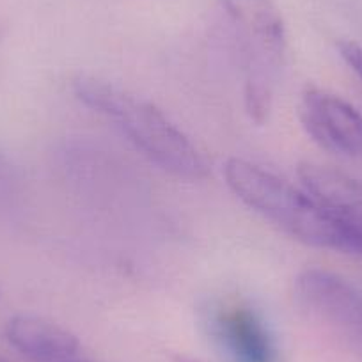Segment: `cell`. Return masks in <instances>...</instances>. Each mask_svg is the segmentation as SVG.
<instances>
[{"instance_id":"6da1fadb","label":"cell","mask_w":362,"mask_h":362,"mask_svg":"<svg viewBox=\"0 0 362 362\" xmlns=\"http://www.w3.org/2000/svg\"><path fill=\"white\" fill-rule=\"evenodd\" d=\"M73 93L83 105L114 123L160 169L189 181L208 177L210 165L203 153L153 103L93 75L76 76Z\"/></svg>"},{"instance_id":"7a4b0ae2","label":"cell","mask_w":362,"mask_h":362,"mask_svg":"<svg viewBox=\"0 0 362 362\" xmlns=\"http://www.w3.org/2000/svg\"><path fill=\"white\" fill-rule=\"evenodd\" d=\"M226 30L243 76V105L256 124L270 117L286 61L288 34L274 0H218Z\"/></svg>"},{"instance_id":"3957f363","label":"cell","mask_w":362,"mask_h":362,"mask_svg":"<svg viewBox=\"0 0 362 362\" xmlns=\"http://www.w3.org/2000/svg\"><path fill=\"white\" fill-rule=\"evenodd\" d=\"M224 177L229 190L243 204L290 236L308 245L355 256L346 233L304 187L298 189L277 174L236 156L226 162Z\"/></svg>"},{"instance_id":"277c9868","label":"cell","mask_w":362,"mask_h":362,"mask_svg":"<svg viewBox=\"0 0 362 362\" xmlns=\"http://www.w3.org/2000/svg\"><path fill=\"white\" fill-rule=\"evenodd\" d=\"M298 117L323 149L362 158V114L346 100L318 87H308L298 103Z\"/></svg>"},{"instance_id":"5b68a950","label":"cell","mask_w":362,"mask_h":362,"mask_svg":"<svg viewBox=\"0 0 362 362\" xmlns=\"http://www.w3.org/2000/svg\"><path fill=\"white\" fill-rule=\"evenodd\" d=\"M302 187L329 211L362 257V181L339 169L304 162L298 165Z\"/></svg>"},{"instance_id":"8992f818","label":"cell","mask_w":362,"mask_h":362,"mask_svg":"<svg viewBox=\"0 0 362 362\" xmlns=\"http://www.w3.org/2000/svg\"><path fill=\"white\" fill-rule=\"evenodd\" d=\"M215 339L236 362H277V346L259 313L242 300H224L211 309Z\"/></svg>"},{"instance_id":"52a82bcc","label":"cell","mask_w":362,"mask_h":362,"mask_svg":"<svg viewBox=\"0 0 362 362\" xmlns=\"http://www.w3.org/2000/svg\"><path fill=\"white\" fill-rule=\"evenodd\" d=\"M298 300L344 329L362 332V293L332 272L308 268L295 281Z\"/></svg>"},{"instance_id":"ba28073f","label":"cell","mask_w":362,"mask_h":362,"mask_svg":"<svg viewBox=\"0 0 362 362\" xmlns=\"http://www.w3.org/2000/svg\"><path fill=\"white\" fill-rule=\"evenodd\" d=\"M9 344L33 362H66L76 357L80 343L59 323L34 315H16L6 325Z\"/></svg>"},{"instance_id":"9c48e42d","label":"cell","mask_w":362,"mask_h":362,"mask_svg":"<svg viewBox=\"0 0 362 362\" xmlns=\"http://www.w3.org/2000/svg\"><path fill=\"white\" fill-rule=\"evenodd\" d=\"M337 50L343 61L350 66L351 71L362 80V47L355 41H339Z\"/></svg>"},{"instance_id":"30bf717a","label":"cell","mask_w":362,"mask_h":362,"mask_svg":"<svg viewBox=\"0 0 362 362\" xmlns=\"http://www.w3.org/2000/svg\"><path fill=\"white\" fill-rule=\"evenodd\" d=\"M173 362H203L199 358H194V357H187V355H173Z\"/></svg>"},{"instance_id":"8fae6325","label":"cell","mask_w":362,"mask_h":362,"mask_svg":"<svg viewBox=\"0 0 362 362\" xmlns=\"http://www.w3.org/2000/svg\"><path fill=\"white\" fill-rule=\"evenodd\" d=\"M66 362H95V361H86V358H76V357H73V358H69V361H66Z\"/></svg>"},{"instance_id":"7c38bea8","label":"cell","mask_w":362,"mask_h":362,"mask_svg":"<svg viewBox=\"0 0 362 362\" xmlns=\"http://www.w3.org/2000/svg\"><path fill=\"white\" fill-rule=\"evenodd\" d=\"M4 33H6V29H4V23L0 22V41H2V37H4Z\"/></svg>"},{"instance_id":"4fadbf2b","label":"cell","mask_w":362,"mask_h":362,"mask_svg":"<svg viewBox=\"0 0 362 362\" xmlns=\"http://www.w3.org/2000/svg\"><path fill=\"white\" fill-rule=\"evenodd\" d=\"M0 362H9V361H6V358H0Z\"/></svg>"}]
</instances>
